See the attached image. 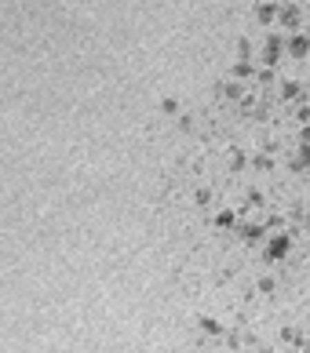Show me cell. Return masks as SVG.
Returning a JSON list of instances; mask_svg holds the SVG:
<instances>
[]
</instances>
